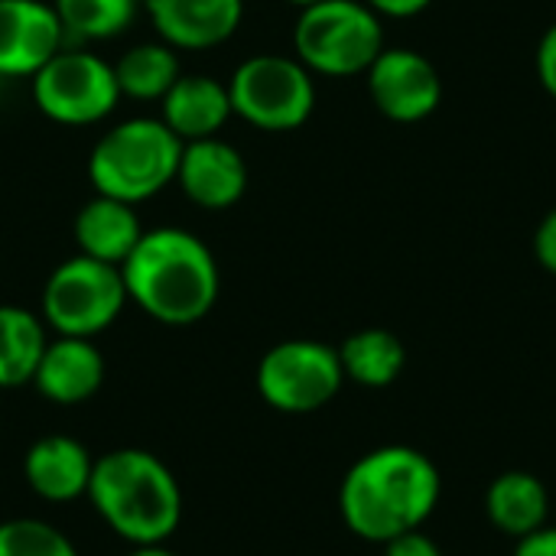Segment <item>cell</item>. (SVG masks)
I'll return each instance as SVG.
<instances>
[{
    "instance_id": "obj_11",
    "label": "cell",
    "mask_w": 556,
    "mask_h": 556,
    "mask_svg": "<svg viewBox=\"0 0 556 556\" xmlns=\"http://www.w3.org/2000/svg\"><path fill=\"white\" fill-rule=\"evenodd\" d=\"M62 23L46 0H0V75L33 78L59 49Z\"/></svg>"
},
{
    "instance_id": "obj_5",
    "label": "cell",
    "mask_w": 556,
    "mask_h": 556,
    "mask_svg": "<svg viewBox=\"0 0 556 556\" xmlns=\"http://www.w3.org/2000/svg\"><path fill=\"white\" fill-rule=\"evenodd\" d=\"M296 59L313 75H365L384 49L381 16L365 0H323L300 10L293 29Z\"/></svg>"
},
{
    "instance_id": "obj_28",
    "label": "cell",
    "mask_w": 556,
    "mask_h": 556,
    "mask_svg": "<svg viewBox=\"0 0 556 556\" xmlns=\"http://www.w3.org/2000/svg\"><path fill=\"white\" fill-rule=\"evenodd\" d=\"M378 16H394V20H407L424 13L433 0H365Z\"/></svg>"
},
{
    "instance_id": "obj_29",
    "label": "cell",
    "mask_w": 556,
    "mask_h": 556,
    "mask_svg": "<svg viewBox=\"0 0 556 556\" xmlns=\"http://www.w3.org/2000/svg\"><path fill=\"white\" fill-rule=\"evenodd\" d=\"M127 556H179V554H173L166 544H150V547H130V554Z\"/></svg>"
},
{
    "instance_id": "obj_30",
    "label": "cell",
    "mask_w": 556,
    "mask_h": 556,
    "mask_svg": "<svg viewBox=\"0 0 556 556\" xmlns=\"http://www.w3.org/2000/svg\"><path fill=\"white\" fill-rule=\"evenodd\" d=\"M287 3H293V7H300V10H306V7H313V3H323V0H287Z\"/></svg>"
},
{
    "instance_id": "obj_10",
    "label": "cell",
    "mask_w": 556,
    "mask_h": 556,
    "mask_svg": "<svg viewBox=\"0 0 556 556\" xmlns=\"http://www.w3.org/2000/svg\"><path fill=\"white\" fill-rule=\"evenodd\" d=\"M365 75L375 108L397 124H417L440 108V72L417 49H381Z\"/></svg>"
},
{
    "instance_id": "obj_19",
    "label": "cell",
    "mask_w": 556,
    "mask_h": 556,
    "mask_svg": "<svg viewBox=\"0 0 556 556\" xmlns=\"http://www.w3.org/2000/svg\"><path fill=\"white\" fill-rule=\"evenodd\" d=\"M49 345V326L26 306H0V391L33 384L36 365Z\"/></svg>"
},
{
    "instance_id": "obj_6",
    "label": "cell",
    "mask_w": 556,
    "mask_h": 556,
    "mask_svg": "<svg viewBox=\"0 0 556 556\" xmlns=\"http://www.w3.org/2000/svg\"><path fill=\"white\" fill-rule=\"evenodd\" d=\"M127 303L121 267L75 254L49 274L39 296V316L55 336L94 339L117 323Z\"/></svg>"
},
{
    "instance_id": "obj_22",
    "label": "cell",
    "mask_w": 556,
    "mask_h": 556,
    "mask_svg": "<svg viewBox=\"0 0 556 556\" xmlns=\"http://www.w3.org/2000/svg\"><path fill=\"white\" fill-rule=\"evenodd\" d=\"M137 3L140 0H52V10L65 36L111 39L134 23Z\"/></svg>"
},
{
    "instance_id": "obj_2",
    "label": "cell",
    "mask_w": 556,
    "mask_h": 556,
    "mask_svg": "<svg viewBox=\"0 0 556 556\" xmlns=\"http://www.w3.org/2000/svg\"><path fill=\"white\" fill-rule=\"evenodd\" d=\"M127 300L163 326L202 323L222 290L212 248L186 228L143 231L130 257L121 264Z\"/></svg>"
},
{
    "instance_id": "obj_23",
    "label": "cell",
    "mask_w": 556,
    "mask_h": 556,
    "mask_svg": "<svg viewBox=\"0 0 556 556\" xmlns=\"http://www.w3.org/2000/svg\"><path fill=\"white\" fill-rule=\"evenodd\" d=\"M0 556H78V547L42 518H10L0 521Z\"/></svg>"
},
{
    "instance_id": "obj_13",
    "label": "cell",
    "mask_w": 556,
    "mask_h": 556,
    "mask_svg": "<svg viewBox=\"0 0 556 556\" xmlns=\"http://www.w3.org/2000/svg\"><path fill=\"white\" fill-rule=\"evenodd\" d=\"M104 375H108V365L94 339L55 336L49 339L36 365L33 388L42 401L55 407H78L101 391Z\"/></svg>"
},
{
    "instance_id": "obj_18",
    "label": "cell",
    "mask_w": 556,
    "mask_h": 556,
    "mask_svg": "<svg viewBox=\"0 0 556 556\" xmlns=\"http://www.w3.org/2000/svg\"><path fill=\"white\" fill-rule=\"evenodd\" d=\"M485 515L498 534L521 541L547 525V515H551L547 485L534 472H525V469L502 472L498 479H492L485 492Z\"/></svg>"
},
{
    "instance_id": "obj_12",
    "label": "cell",
    "mask_w": 556,
    "mask_h": 556,
    "mask_svg": "<svg viewBox=\"0 0 556 556\" xmlns=\"http://www.w3.org/2000/svg\"><path fill=\"white\" fill-rule=\"evenodd\" d=\"M176 182L182 186L186 199L199 208L222 212L231 208L248 189V166L244 156L225 143L222 137H205L182 143Z\"/></svg>"
},
{
    "instance_id": "obj_21",
    "label": "cell",
    "mask_w": 556,
    "mask_h": 556,
    "mask_svg": "<svg viewBox=\"0 0 556 556\" xmlns=\"http://www.w3.org/2000/svg\"><path fill=\"white\" fill-rule=\"evenodd\" d=\"M114 75H117L121 98L127 94L137 101H163L166 91L182 75V68L176 49L160 39V42H140L130 52H124L121 62L114 65Z\"/></svg>"
},
{
    "instance_id": "obj_25",
    "label": "cell",
    "mask_w": 556,
    "mask_h": 556,
    "mask_svg": "<svg viewBox=\"0 0 556 556\" xmlns=\"http://www.w3.org/2000/svg\"><path fill=\"white\" fill-rule=\"evenodd\" d=\"M534 254H538L544 270L556 274V208L544 215V222L534 231Z\"/></svg>"
},
{
    "instance_id": "obj_26",
    "label": "cell",
    "mask_w": 556,
    "mask_h": 556,
    "mask_svg": "<svg viewBox=\"0 0 556 556\" xmlns=\"http://www.w3.org/2000/svg\"><path fill=\"white\" fill-rule=\"evenodd\" d=\"M538 78L547 88V94L556 98V23L541 36V46H538Z\"/></svg>"
},
{
    "instance_id": "obj_16",
    "label": "cell",
    "mask_w": 556,
    "mask_h": 556,
    "mask_svg": "<svg viewBox=\"0 0 556 556\" xmlns=\"http://www.w3.org/2000/svg\"><path fill=\"white\" fill-rule=\"evenodd\" d=\"M231 117V98L228 85L208 78V75H179L176 85L163 98V124L182 140H205L218 137V130Z\"/></svg>"
},
{
    "instance_id": "obj_27",
    "label": "cell",
    "mask_w": 556,
    "mask_h": 556,
    "mask_svg": "<svg viewBox=\"0 0 556 556\" xmlns=\"http://www.w3.org/2000/svg\"><path fill=\"white\" fill-rule=\"evenodd\" d=\"M515 556H556V528H541L528 538L518 541L515 547Z\"/></svg>"
},
{
    "instance_id": "obj_20",
    "label": "cell",
    "mask_w": 556,
    "mask_h": 556,
    "mask_svg": "<svg viewBox=\"0 0 556 556\" xmlns=\"http://www.w3.org/2000/svg\"><path fill=\"white\" fill-rule=\"evenodd\" d=\"M339 362L345 371V381H355L362 388H391L404 368H407V349L404 342L388 329H358L339 345Z\"/></svg>"
},
{
    "instance_id": "obj_8",
    "label": "cell",
    "mask_w": 556,
    "mask_h": 556,
    "mask_svg": "<svg viewBox=\"0 0 556 556\" xmlns=\"http://www.w3.org/2000/svg\"><path fill=\"white\" fill-rule=\"evenodd\" d=\"M254 381L267 407L300 417L332 404L345 384V371L339 349L316 339H287L264 352Z\"/></svg>"
},
{
    "instance_id": "obj_3",
    "label": "cell",
    "mask_w": 556,
    "mask_h": 556,
    "mask_svg": "<svg viewBox=\"0 0 556 556\" xmlns=\"http://www.w3.org/2000/svg\"><path fill=\"white\" fill-rule=\"evenodd\" d=\"M85 498L104 528L130 547L166 544L182 525V489L150 450L124 446L98 456Z\"/></svg>"
},
{
    "instance_id": "obj_14",
    "label": "cell",
    "mask_w": 556,
    "mask_h": 556,
    "mask_svg": "<svg viewBox=\"0 0 556 556\" xmlns=\"http://www.w3.org/2000/svg\"><path fill=\"white\" fill-rule=\"evenodd\" d=\"M94 456L88 446L65 433L39 437L23 456V479L29 492L49 505H72L88 495Z\"/></svg>"
},
{
    "instance_id": "obj_7",
    "label": "cell",
    "mask_w": 556,
    "mask_h": 556,
    "mask_svg": "<svg viewBox=\"0 0 556 556\" xmlns=\"http://www.w3.org/2000/svg\"><path fill=\"white\" fill-rule=\"evenodd\" d=\"M231 114L257 130H296L309 121L316 108L313 72L290 55H251L228 81Z\"/></svg>"
},
{
    "instance_id": "obj_31",
    "label": "cell",
    "mask_w": 556,
    "mask_h": 556,
    "mask_svg": "<svg viewBox=\"0 0 556 556\" xmlns=\"http://www.w3.org/2000/svg\"><path fill=\"white\" fill-rule=\"evenodd\" d=\"M140 3H147V0H140Z\"/></svg>"
},
{
    "instance_id": "obj_9",
    "label": "cell",
    "mask_w": 556,
    "mask_h": 556,
    "mask_svg": "<svg viewBox=\"0 0 556 556\" xmlns=\"http://www.w3.org/2000/svg\"><path fill=\"white\" fill-rule=\"evenodd\" d=\"M29 81L36 108L49 121L68 127L98 124L121 101L114 65L94 52L59 49Z\"/></svg>"
},
{
    "instance_id": "obj_1",
    "label": "cell",
    "mask_w": 556,
    "mask_h": 556,
    "mask_svg": "<svg viewBox=\"0 0 556 556\" xmlns=\"http://www.w3.org/2000/svg\"><path fill=\"white\" fill-rule=\"evenodd\" d=\"M440 469L414 446H378L352 463L339 485V515L345 528L368 541L388 544L420 531L440 505Z\"/></svg>"
},
{
    "instance_id": "obj_17",
    "label": "cell",
    "mask_w": 556,
    "mask_h": 556,
    "mask_svg": "<svg viewBox=\"0 0 556 556\" xmlns=\"http://www.w3.org/2000/svg\"><path fill=\"white\" fill-rule=\"evenodd\" d=\"M140 238H143V225L134 205L121 199L94 195L75 215V244H78V254L85 257L121 267Z\"/></svg>"
},
{
    "instance_id": "obj_24",
    "label": "cell",
    "mask_w": 556,
    "mask_h": 556,
    "mask_svg": "<svg viewBox=\"0 0 556 556\" xmlns=\"http://www.w3.org/2000/svg\"><path fill=\"white\" fill-rule=\"evenodd\" d=\"M381 547H384V556H443L440 544L430 534H424V528L407 531V534H401V538H394V541H388Z\"/></svg>"
},
{
    "instance_id": "obj_15",
    "label": "cell",
    "mask_w": 556,
    "mask_h": 556,
    "mask_svg": "<svg viewBox=\"0 0 556 556\" xmlns=\"http://www.w3.org/2000/svg\"><path fill=\"white\" fill-rule=\"evenodd\" d=\"M147 13L176 52L212 49L238 33L244 0H147Z\"/></svg>"
},
{
    "instance_id": "obj_4",
    "label": "cell",
    "mask_w": 556,
    "mask_h": 556,
    "mask_svg": "<svg viewBox=\"0 0 556 556\" xmlns=\"http://www.w3.org/2000/svg\"><path fill=\"white\" fill-rule=\"evenodd\" d=\"M179 156L182 140L160 117H130L94 143L88 179L98 195L137 205L176 182Z\"/></svg>"
}]
</instances>
